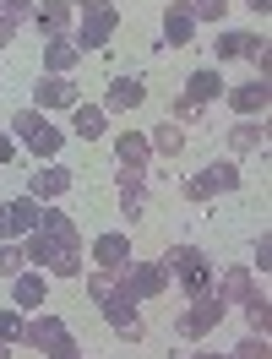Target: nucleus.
<instances>
[{"label":"nucleus","instance_id":"nucleus-1","mask_svg":"<svg viewBox=\"0 0 272 359\" xmlns=\"http://www.w3.org/2000/svg\"><path fill=\"white\" fill-rule=\"evenodd\" d=\"M11 136H17V147H22V153H33L39 163H55V158H60V147H66V131H60L44 109H33V104L11 114Z\"/></svg>","mask_w":272,"mask_h":359},{"label":"nucleus","instance_id":"nucleus-2","mask_svg":"<svg viewBox=\"0 0 272 359\" xmlns=\"http://www.w3.org/2000/svg\"><path fill=\"white\" fill-rule=\"evenodd\" d=\"M158 262L169 267V283H180L185 299H196V294L212 289V256H207L202 245H169Z\"/></svg>","mask_w":272,"mask_h":359},{"label":"nucleus","instance_id":"nucleus-3","mask_svg":"<svg viewBox=\"0 0 272 359\" xmlns=\"http://www.w3.org/2000/svg\"><path fill=\"white\" fill-rule=\"evenodd\" d=\"M234 191H240V163H234V158H212L196 175L180 180L185 202H212V196H234Z\"/></svg>","mask_w":272,"mask_h":359},{"label":"nucleus","instance_id":"nucleus-4","mask_svg":"<svg viewBox=\"0 0 272 359\" xmlns=\"http://www.w3.org/2000/svg\"><path fill=\"white\" fill-rule=\"evenodd\" d=\"M22 256L27 267H39L44 278H82V250H60L49 234H22Z\"/></svg>","mask_w":272,"mask_h":359},{"label":"nucleus","instance_id":"nucleus-5","mask_svg":"<svg viewBox=\"0 0 272 359\" xmlns=\"http://www.w3.org/2000/svg\"><path fill=\"white\" fill-rule=\"evenodd\" d=\"M224 316H229V305H224V299H218L212 289H207V294H196V299H191V305L180 311L175 332H180L185 343H207V337H212L218 327H224Z\"/></svg>","mask_w":272,"mask_h":359},{"label":"nucleus","instance_id":"nucleus-6","mask_svg":"<svg viewBox=\"0 0 272 359\" xmlns=\"http://www.w3.org/2000/svg\"><path fill=\"white\" fill-rule=\"evenodd\" d=\"M114 33H120V6H109V0H104V6H93V11H76L71 44L88 55V49H104V44L114 39Z\"/></svg>","mask_w":272,"mask_h":359},{"label":"nucleus","instance_id":"nucleus-7","mask_svg":"<svg viewBox=\"0 0 272 359\" xmlns=\"http://www.w3.org/2000/svg\"><path fill=\"white\" fill-rule=\"evenodd\" d=\"M120 283H125V294L131 299H158V294H169V267L163 262H142V256H131L125 267H120Z\"/></svg>","mask_w":272,"mask_h":359},{"label":"nucleus","instance_id":"nucleus-8","mask_svg":"<svg viewBox=\"0 0 272 359\" xmlns=\"http://www.w3.org/2000/svg\"><path fill=\"white\" fill-rule=\"evenodd\" d=\"M136 305H142V299H131V294H125V283H114V289L98 299V311H104V327L136 343V337H142V311H136Z\"/></svg>","mask_w":272,"mask_h":359},{"label":"nucleus","instance_id":"nucleus-9","mask_svg":"<svg viewBox=\"0 0 272 359\" xmlns=\"http://www.w3.org/2000/svg\"><path fill=\"white\" fill-rule=\"evenodd\" d=\"M66 337H71V327H66L55 311H33V316L22 321V337H17V343H22V348H39V354H49V348H60Z\"/></svg>","mask_w":272,"mask_h":359},{"label":"nucleus","instance_id":"nucleus-10","mask_svg":"<svg viewBox=\"0 0 272 359\" xmlns=\"http://www.w3.org/2000/svg\"><path fill=\"white\" fill-rule=\"evenodd\" d=\"M229 109L240 114V120H267V104H272V88L267 76H250V82H240V88H224Z\"/></svg>","mask_w":272,"mask_h":359},{"label":"nucleus","instance_id":"nucleus-11","mask_svg":"<svg viewBox=\"0 0 272 359\" xmlns=\"http://www.w3.org/2000/svg\"><path fill=\"white\" fill-rule=\"evenodd\" d=\"M39 234H49L60 250H82V224H76L60 202H44V212H39Z\"/></svg>","mask_w":272,"mask_h":359},{"label":"nucleus","instance_id":"nucleus-12","mask_svg":"<svg viewBox=\"0 0 272 359\" xmlns=\"http://www.w3.org/2000/svg\"><path fill=\"white\" fill-rule=\"evenodd\" d=\"M71 185H76V175L55 158V163H39V175L27 180V196L33 202H60V196H71Z\"/></svg>","mask_w":272,"mask_h":359},{"label":"nucleus","instance_id":"nucleus-13","mask_svg":"<svg viewBox=\"0 0 272 359\" xmlns=\"http://www.w3.org/2000/svg\"><path fill=\"white\" fill-rule=\"evenodd\" d=\"M82 98H76V82L71 76H39L33 82V109L44 114H60V109H76Z\"/></svg>","mask_w":272,"mask_h":359},{"label":"nucleus","instance_id":"nucleus-14","mask_svg":"<svg viewBox=\"0 0 272 359\" xmlns=\"http://www.w3.org/2000/svg\"><path fill=\"white\" fill-rule=\"evenodd\" d=\"M27 22L39 27L44 39H66L71 27H76V6H71V0H39Z\"/></svg>","mask_w":272,"mask_h":359},{"label":"nucleus","instance_id":"nucleus-15","mask_svg":"<svg viewBox=\"0 0 272 359\" xmlns=\"http://www.w3.org/2000/svg\"><path fill=\"white\" fill-rule=\"evenodd\" d=\"M44 299H49V278L39 267H22L17 278H11V305L22 316H33V311H44Z\"/></svg>","mask_w":272,"mask_h":359},{"label":"nucleus","instance_id":"nucleus-16","mask_svg":"<svg viewBox=\"0 0 272 359\" xmlns=\"http://www.w3.org/2000/svg\"><path fill=\"white\" fill-rule=\"evenodd\" d=\"M88 256H93V267H109V272H120L125 262H131L136 250H131V234L125 229H109V234H98L88 245Z\"/></svg>","mask_w":272,"mask_h":359},{"label":"nucleus","instance_id":"nucleus-17","mask_svg":"<svg viewBox=\"0 0 272 359\" xmlns=\"http://www.w3.org/2000/svg\"><path fill=\"white\" fill-rule=\"evenodd\" d=\"M147 104V82L142 76H109V93H104V114H131Z\"/></svg>","mask_w":272,"mask_h":359},{"label":"nucleus","instance_id":"nucleus-18","mask_svg":"<svg viewBox=\"0 0 272 359\" xmlns=\"http://www.w3.org/2000/svg\"><path fill=\"white\" fill-rule=\"evenodd\" d=\"M109 147H114V163H120V169H153L147 131H120V136H109Z\"/></svg>","mask_w":272,"mask_h":359},{"label":"nucleus","instance_id":"nucleus-19","mask_svg":"<svg viewBox=\"0 0 272 359\" xmlns=\"http://www.w3.org/2000/svg\"><path fill=\"white\" fill-rule=\"evenodd\" d=\"M185 98H191L196 109H212V104L224 98V71H218V66L191 71V76H185Z\"/></svg>","mask_w":272,"mask_h":359},{"label":"nucleus","instance_id":"nucleus-20","mask_svg":"<svg viewBox=\"0 0 272 359\" xmlns=\"http://www.w3.org/2000/svg\"><path fill=\"white\" fill-rule=\"evenodd\" d=\"M158 39L169 49H185L191 39H196V17L185 11V0H169V6H163V33H158Z\"/></svg>","mask_w":272,"mask_h":359},{"label":"nucleus","instance_id":"nucleus-21","mask_svg":"<svg viewBox=\"0 0 272 359\" xmlns=\"http://www.w3.org/2000/svg\"><path fill=\"white\" fill-rule=\"evenodd\" d=\"M82 66V49L66 39H44V76H71V71Z\"/></svg>","mask_w":272,"mask_h":359},{"label":"nucleus","instance_id":"nucleus-22","mask_svg":"<svg viewBox=\"0 0 272 359\" xmlns=\"http://www.w3.org/2000/svg\"><path fill=\"white\" fill-rule=\"evenodd\" d=\"M240 311H245V332H261V337H267V327H272V294H267L261 278H256V289L240 299Z\"/></svg>","mask_w":272,"mask_h":359},{"label":"nucleus","instance_id":"nucleus-23","mask_svg":"<svg viewBox=\"0 0 272 359\" xmlns=\"http://www.w3.org/2000/svg\"><path fill=\"white\" fill-rule=\"evenodd\" d=\"M229 153L245 158V153H267V120H240L229 131Z\"/></svg>","mask_w":272,"mask_h":359},{"label":"nucleus","instance_id":"nucleus-24","mask_svg":"<svg viewBox=\"0 0 272 359\" xmlns=\"http://www.w3.org/2000/svg\"><path fill=\"white\" fill-rule=\"evenodd\" d=\"M147 147H153V158H180L185 153V126H175V120H158L153 131H147Z\"/></svg>","mask_w":272,"mask_h":359},{"label":"nucleus","instance_id":"nucleus-25","mask_svg":"<svg viewBox=\"0 0 272 359\" xmlns=\"http://www.w3.org/2000/svg\"><path fill=\"white\" fill-rule=\"evenodd\" d=\"M71 131L82 136V142L109 136V114H104V104H76V109H71Z\"/></svg>","mask_w":272,"mask_h":359},{"label":"nucleus","instance_id":"nucleus-26","mask_svg":"<svg viewBox=\"0 0 272 359\" xmlns=\"http://www.w3.org/2000/svg\"><path fill=\"white\" fill-rule=\"evenodd\" d=\"M250 289H256V272H250V267H224V278L212 283V294H218L224 305H240Z\"/></svg>","mask_w":272,"mask_h":359},{"label":"nucleus","instance_id":"nucleus-27","mask_svg":"<svg viewBox=\"0 0 272 359\" xmlns=\"http://www.w3.org/2000/svg\"><path fill=\"white\" fill-rule=\"evenodd\" d=\"M6 212H11V229H17V240H22V234H33V229H39V212H44V202L17 196V202H6Z\"/></svg>","mask_w":272,"mask_h":359},{"label":"nucleus","instance_id":"nucleus-28","mask_svg":"<svg viewBox=\"0 0 272 359\" xmlns=\"http://www.w3.org/2000/svg\"><path fill=\"white\" fill-rule=\"evenodd\" d=\"M114 196L120 202H147V169H120L114 175Z\"/></svg>","mask_w":272,"mask_h":359},{"label":"nucleus","instance_id":"nucleus-29","mask_svg":"<svg viewBox=\"0 0 272 359\" xmlns=\"http://www.w3.org/2000/svg\"><path fill=\"white\" fill-rule=\"evenodd\" d=\"M212 55H218V60H240V55H245V33H240V27H218Z\"/></svg>","mask_w":272,"mask_h":359},{"label":"nucleus","instance_id":"nucleus-30","mask_svg":"<svg viewBox=\"0 0 272 359\" xmlns=\"http://www.w3.org/2000/svg\"><path fill=\"white\" fill-rule=\"evenodd\" d=\"M267 33H261V27H256V33H245V55H240V60H250V66H256V76H267V60H272V55H267Z\"/></svg>","mask_w":272,"mask_h":359},{"label":"nucleus","instance_id":"nucleus-31","mask_svg":"<svg viewBox=\"0 0 272 359\" xmlns=\"http://www.w3.org/2000/svg\"><path fill=\"white\" fill-rule=\"evenodd\" d=\"M229 359H272V343L261 332H245L234 348H229Z\"/></svg>","mask_w":272,"mask_h":359},{"label":"nucleus","instance_id":"nucleus-32","mask_svg":"<svg viewBox=\"0 0 272 359\" xmlns=\"http://www.w3.org/2000/svg\"><path fill=\"white\" fill-rule=\"evenodd\" d=\"M185 11L196 17V27H202V22H224V17H229V0H185Z\"/></svg>","mask_w":272,"mask_h":359},{"label":"nucleus","instance_id":"nucleus-33","mask_svg":"<svg viewBox=\"0 0 272 359\" xmlns=\"http://www.w3.org/2000/svg\"><path fill=\"white\" fill-rule=\"evenodd\" d=\"M22 267H27V256H22V240H6V245H0V278H17Z\"/></svg>","mask_w":272,"mask_h":359},{"label":"nucleus","instance_id":"nucleus-34","mask_svg":"<svg viewBox=\"0 0 272 359\" xmlns=\"http://www.w3.org/2000/svg\"><path fill=\"white\" fill-rule=\"evenodd\" d=\"M163 120H175V126H191V120H202V109H196V104H191L185 93H175V98H169V114H163Z\"/></svg>","mask_w":272,"mask_h":359},{"label":"nucleus","instance_id":"nucleus-35","mask_svg":"<svg viewBox=\"0 0 272 359\" xmlns=\"http://www.w3.org/2000/svg\"><path fill=\"white\" fill-rule=\"evenodd\" d=\"M22 321H27V316L17 311V305H11V311H0V343H11V348H17V337H22Z\"/></svg>","mask_w":272,"mask_h":359},{"label":"nucleus","instance_id":"nucleus-36","mask_svg":"<svg viewBox=\"0 0 272 359\" xmlns=\"http://www.w3.org/2000/svg\"><path fill=\"white\" fill-rule=\"evenodd\" d=\"M267 267H272V240H267V234H256V262H250V272L261 278Z\"/></svg>","mask_w":272,"mask_h":359},{"label":"nucleus","instance_id":"nucleus-37","mask_svg":"<svg viewBox=\"0 0 272 359\" xmlns=\"http://www.w3.org/2000/svg\"><path fill=\"white\" fill-rule=\"evenodd\" d=\"M33 6H39V0H0V11H6V17H17V22L33 17Z\"/></svg>","mask_w":272,"mask_h":359},{"label":"nucleus","instance_id":"nucleus-38","mask_svg":"<svg viewBox=\"0 0 272 359\" xmlns=\"http://www.w3.org/2000/svg\"><path fill=\"white\" fill-rule=\"evenodd\" d=\"M17 27H22L17 17H6V11H0V49H11V39H17Z\"/></svg>","mask_w":272,"mask_h":359},{"label":"nucleus","instance_id":"nucleus-39","mask_svg":"<svg viewBox=\"0 0 272 359\" xmlns=\"http://www.w3.org/2000/svg\"><path fill=\"white\" fill-rule=\"evenodd\" d=\"M142 212H147V202H120V218H125V229L142 224Z\"/></svg>","mask_w":272,"mask_h":359},{"label":"nucleus","instance_id":"nucleus-40","mask_svg":"<svg viewBox=\"0 0 272 359\" xmlns=\"http://www.w3.org/2000/svg\"><path fill=\"white\" fill-rule=\"evenodd\" d=\"M44 359H82V348H76V337H66V343H60V348H49Z\"/></svg>","mask_w":272,"mask_h":359},{"label":"nucleus","instance_id":"nucleus-41","mask_svg":"<svg viewBox=\"0 0 272 359\" xmlns=\"http://www.w3.org/2000/svg\"><path fill=\"white\" fill-rule=\"evenodd\" d=\"M17 153H22V147H17V136L6 131V136H0V163H11V158H17Z\"/></svg>","mask_w":272,"mask_h":359},{"label":"nucleus","instance_id":"nucleus-42","mask_svg":"<svg viewBox=\"0 0 272 359\" xmlns=\"http://www.w3.org/2000/svg\"><path fill=\"white\" fill-rule=\"evenodd\" d=\"M6 240H17V229H11V212H6V202H0V245Z\"/></svg>","mask_w":272,"mask_h":359},{"label":"nucleus","instance_id":"nucleus-43","mask_svg":"<svg viewBox=\"0 0 272 359\" xmlns=\"http://www.w3.org/2000/svg\"><path fill=\"white\" fill-rule=\"evenodd\" d=\"M191 359H229V354H218V348H207V343H196V348H191Z\"/></svg>","mask_w":272,"mask_h":359},{"label":"nucleus","instance_id":"nucleus-44","mask_svg":"<svg viewBox=\"0 0 272 359\" xmlns=\"http://www.w3.org/2000/svg\"><path fill=\"white\" fill-rule=\"evenodd\" d=\"M250 11H256V22H267V11H272V0H245Z\"/></svg>","mask_w":272,"mask_h":359},{"label":"nucleus","instance_id":"nucleus-45","mask_svg":"<svg viewBox=\"0 0 272 359\" xmlns=\"http://www.w3.org/2000/svg\"><path fill=\"white\" fill-rule=\"evenodd\" d=\"M71 6H76V11H93V6H104V0H71Z\"/></svg>","mask_w":272,"mask_h":359},{"label":"nucleus","instance_id":"nucleus-46","mask_svg":"<svg viewBox=\"0 0 272 359\" xmlns=\"http://www.w3.org/2000/svg\"><path fill=\"white\" fill-rule=\"evenodd\" d=\"M0 359H11V343H0Z\"/></svg>","mask_w":272,"mask_h":359}]
</instances>
